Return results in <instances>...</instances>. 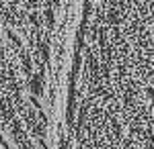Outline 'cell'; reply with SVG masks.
I'll return each instance as SVG.
<instances>
[{"label":"cell","instance_id":"1","mask_svg":"<svg viewBox=\"0 0 154 149\" xmlns=\"http://www.w3.org/2000/svg\"><path fill=\"white\" fill-rule=\"evenodd\" d=\"M113 149H154V69L123 112Z\"/></svg>","mask_w":154,"mask_h":149}]
</instances>
